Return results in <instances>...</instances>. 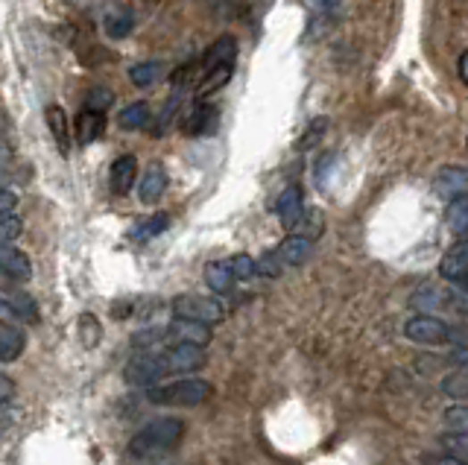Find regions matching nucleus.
Masks as SVG:
<instances>
[{
	"mask_svg": "<svg viewBox=\"0 0 468 465\" xmlns=\"http://www.w3.org/2000/svg\"><path fill=\"white\" fill-rule=\"evenodd\" d=\"M182 436H185L182 419H176V416L153 419L130 439V457L141 460V462L158 460V457H164V453L173 451L179 442H182Z\"/></svg>",
	"mask_w": 468,
	"mask_h": 465,
	"instance_id": "obj_1",
	"label": "nucleus"
},
{
	"mask_svg": "<svg viewBox=\"0 0 468 465\" xmlns=\"http://www.w3.org/2000/svg\"><path fill=\"white\" fill-rule=\"evenodd\" d=\"M214 395V386L202 378H182L173 380V384H162V386H150L146 389V401L150 404H162V407H199Z\"/></svg>",
	"mask_w": 468,
	"mask_h": 465,
	"instance_id": "obj_2",
	"label": "nucleus"
},
{
	"mask_svg": "<svg viewBox=\"0 0 468 465\" xmlns=\"http://www.w3.org/2000/svg\"><path fill=\"white\" fill-rule=\"evenodd\" d=\"M176 320H194V322H205V325H220L226 320V308L211 299V295H196V293H185L176 295L173 304H170Z\"/></svg>",
	"mask_w": 468,
	"mask_h": 465,
	"instance_id": "obj_3",
	"label": "nucleus"
},
{
	"mask_svg": "<svg viewBox=\"0 0 468 465\" xmlns=\"http://www.w3.org/2000/svg\"><path fill=\"white\" fill-rule=\"evenodd\" d=\"M167 375H170V372H167V363H164L162 352H153V348H146V352L135 354L132 361L126 363V369H123L126 384L144 386V389L155 386L158 380H164Z\"/></svg>",
	"mask_w": 468,
	"mask_h": 465,
	"instance_id": "obj_4",
	"label": "nucleus"
},
{
	"mask_svg": "<svg viewBox=\"0 0 468 465\" xmlns=\"http://www.w3.org/2000/svg\"><path fill=\"white\" fill-rule=\"evenodd\" d=\"M404 336L419 345H445L451 343V325L433 313H419L404 325Z\"/></svg>",
	"mask_w": 468,
	"mask_h": 465,
	"instance_id": "obj_5",
	"label": "nucleus"
},
{
	"mask_svg": "<svg viewBox=\"0 0 468 465\" xmlns=\"http://www.w3.org/2000/svg\"><path fill=\"white\" fill-rule=\"evenodd\" d=\"M164 363H167V372L170 375H188V372H199L202 366L208 363L205 357V348L194 345V343H173L167 345L164 352Z\"/></svg>",
	"mask_w": 468,
	"mask_h": 465,
	"instance_id": "obj_6",
	"label": "nucleus"
},
{
	"mask_svg": "<svg viewBox=\"0 0 468 465\" xmlns=\"http://www.w3.org/2000/svg\"><path fill=\"white\" fill-rule=\"evenodd\" d=\"M220 126V112L217 105H211L205 100H196L182 118V129L190 138H205V135H214Z\"/></svg>",
	"mask_w": 468,
	"mask_h": 465,
	"instance_id": "obj_7",
	"label": "nucleus"
},
{
	"mask_svg": "<svg viewBox=\"0 0 468 465\" xmlns=\"http://www.w3.org/2000/svg\"><path fill=\"white\" fill-rule=\"evenodd\" d=\"M433 190H436V196L445 199V203H454V199L468 196V167H463V164L442 167L433 179Z\"/></svg>",
	"mask_w": 468,
	"mask_h": 465,
	"instance_id": "obj_8",
	"label": "nucleus"
},
{
	"mask_svg": "<svg viewBox=\"0 0 468 465\" xmlns=\"http://www.w3.org/2000/svg\"><path fill=\"white\" fill-rule=\"evenodd\" d=\"M211 325L205 322H194V320H173L164 328V340L167 343H194L205 348L211 343Z\"/></svg>",
	"mask_w": 468,
	"mask_h": 465,
	"instance_id": "obj_9",
	"label": "nucleus"
},
{
	"mask_svg": "<svg viewBox=\"0 0 468 465\" xmlns=\"http://www.w3.org/2000/svg\"><path fill=\"white\" fill-rule=\"evenodd\" d=\"M275 211H279V220L287 228H299V223L305 220V194L299 185H290L281 190L279 203H275Z\"/></svg>",
	"mask_w": 468,
	"mask_h": 465,
	"instance_id": "obj_10",
	"label": "nucleus"
},
{
	"mask_svg": "<svg viewBox=\"0 0 468 465\" xmlns=\"http://www.w3.org/2000/svg\"><path fill=\"white\" fill-rule=\"evenodd\" d=\"M311 252H313V240L305 235H290L275 246V255H279L284 267H302V263H307V258H311Z\"/></svg>",
	"mask_w": 468,
	"mask_h": 465,
	"instance_id": "obj_11",
	"label": "nucleus"
},
{
	"mask_svg": "<svg viewBox=\"0 0 468 465\" xmlns=\"http://www.w3.org/2000/svg\"><path fill=\"white\" fill-rule=\"evenodd\" d=\"M439 276L451 284L463 281L468 276V240H460L456 246L445 252L442 261H439Z\"/></svg>",
	"mask_w": 468,
	"mask_h": 465,
	"instance_id": "obj_12",
	"label": "nucleus"
},
{
	"mask_svg": "<svg viewBox=\"0 0 468 465\" xmlns=\"http://www.w3.org/2000/svg\"><path fill=\"white\" fill-rule=\"evenodd\" d=\"M109 179H112V190H114L117 196L130 194L132 185H135V179H138V158H135V155H121V158H114Z\"/></svg>",
	"mask_w": 468,
	"mask_h": 465,
	"instance_id": "obj_13",
	"label": "nucleus"
},
{
	"mask_svg": "<svg viewBox=\"0 0 468 465\" xmlns=\"http://www.w3.org/2000/svg\"><path fill=\"white\" fill-rule=\"evenodd\" d=\"M234 56H238V41L231 36H220L214 45L205 50L202 56V71H214L220 65H234Z\"/></svg>",
	"mask_w": 468,
	"mask_h": 465,
	"instance_id": "obj_14",
	"label": "nucleus"
},
{
	"mask_svg": "<svg viewBox=\"0 0 468 465\" xmlns=\"http://www.w3.org/2000/svg\"><path fill=\"white\" fill-rule=\"evenodd\" d=\"M45 120H47V129L53 132V138H56V146H59V153L62 155H68L71 153V126H68V114L62 105H47V112H45Z\"/></svg>",
	"mask_w": 468,
	"mask_h": 465,
	"instance_id": "obj_15",
	"label": "nucleus"
},
{
	"mask_svg": "<svg viewBox=\"0 0 468 465\" xmlns=\"http://www.w3.org/2000/svg\"><path fill=\"white\" fill-rule=\"evenodd\" d=\"M105 132V112H94V109H82L77 114V141L79 144H91L103 138Z\"/></svg>",
	"mask_w": 468,
	"mask_h": 465,
	"instance_id": "obj_16",
	"label": "nucleus"
},
{
	"mask_svg": "<svg viewBox=\"0 0 468 465\" xmlns=\"http://www.w3.org/2000/svg\"><path fill=\"white\" fill-rule=\"evenodd\" d=\"M164 187H167V170L162 164H150L141 176V185H138V196H141V203H155L164 194Z\"/></svg>",
	"mask_w": 468,
	"mask_h": 465,
	"instance_id": "obj_17",
	"label": "nucleus"
},
{
	"mask_svg": "<svg viewBox=\"0 0 468 465\" xmlns=\"http://www.w3.org/2000/svg\"><path fill=\"white\" fill-rule=\"evenodd\" d=\"M0 267H4L15 281H29V278H33V263H29V258L21 249L0 246Z\"/></svg>",
	"mask_w": 468,
	"mask_h": 465,
	"instance_id": "obj_18",
	"label": "nucleus"
},
{
	"mask_svg": "<svg viewBox=\"0 0 468 465\" xmlns=\"http://www.w3.org/2000/svg\"><path fill=\"white\" fill-rule=\"evenodd\" d=\"M234 270H231V263L229 261H211L208 267H205V284L211 290H214L217 295H226L231 293L234 287Z\"/></svg>",
	"mask_w": 468,
	"mask_h": 465,
	"instance_id": "obj_19",
	"label": "nucleus"
},
{
	"mask_svg": "<svg viewBox=\"0 0 468 465\" xmlns=\"http://www.w3.org/2000/svg\"><path fill=\"white\" fill-rule=\"evenodd\" d=\"M24 334L15 325H0V363H13L24 354Z\"/></svg>",
	"mask_w": 468,
	"mask_h": 465,
	"instance_id": "obj_20",
	"label": "nucleus"
},
{
	"mask_svg": "<svg viewBox=\"0 0 468 465\" xmlns=\"http://www.w3.org/2000/svg\"><path fill=\"white\" fill-rule=\"evenodd\" d=\"M410 304L416 311H422V313H433L439 308H451V295H445V293H439V290L428 284V287H419L416 293H413Z\"/></svg>",
	"mask_w": 468,
	"mask_h": 465,
	"instance_id": "obj_21",
	"label": "nucleus"
},
{
	"mask_svg": "<svg viewBox=\"0 0 468 465\" xmlns=\"http://www.w3.org/2000/svg\"><path fill=\"white\" fill-rule=\"evenodd\" d=\"M132 27H135V15L130 6H117L105 15V33L112 38H126L132 33Z\"/></svg>",
	"mask_w": 468,
	"mask_h": 465,
	"instance_id": "obj_22",
	"label": "nucleus"
},
{
	"mask_svg": "<svg viewBox=\"0 0 468 465\" xmlns=\"http://www.w3.org/2000/svg\"><path fill=\"white\" fill-rule=\"evenodd\" d=\"M231 73H234V65H220L214 71H205V77H202L196 86V100H205L214 91H220L231 79Z\"/></svg>",
	"mask_w": 468,
	"mask_h": 465,
	"instance_id": "obj_23",
	"label": "nucleus"
},
{
	"mask_svg": "<svg viewBox=\"0 0 468 465\" xmlns=\"http://www.w3.org/2000/svg\"><path fill=\"white\" fill-rule=\"evenodd\" d=\"M153 118V109H150V103H132V105H126V109L117 114V123H121V129H144L146 123H150Z\"/></svg>",
	"mask_w": 468,
	"mask_h": 465,
	"instance_id": "obj_24",
	"label": "nucleus"
},
{
	"mask_svg": "<svg viewBox=\"0 0 468 465\" xmlns=\"http://www.w3.org/2000/svg\"><path fill=\"white\" fill-rule=\"evenodd\" d=\"M445 223L454 231L456 237H465L468 235V196H460L448 203V214H445Z\"/></svg>",
	"mask_w": 468,
	"mask_h": 465,
	"instance_id": "obj_25",
	"label": "nucleus"
},
{
	"mask_svg": "<svg viewBox=\"0 0 468 465\" xmlns=\"http://www.w3.org/2000/svg\"><path fill=\"white\" fill-rule=\"evenodd\" d=\"M9 299V304L15 308L18 313V320H24V322H38V308H36V302H33V295H27V293H21V290H0Z\"/></svg>",
	"mask_w": 468,
	"mask_h": 465,
	"instance_id": "obj_26",
	"label": "nucleus"
},
{
	"mask_svg": "<svg viewBox=\"0 0 468 465\" xmlns=\"http://www.w3.org/2000/svg\"><path fill=\"white\" fill-rule=\"evenodd\" d=\"M170 226V217L167 214H153L150 220H144V223H138L132 231H130V237L132 240H153V237H158L162 231Z\"/></svg>",
	"mask_w": 468,
	"mask_h": 465,
	"instance_id": "obj_27",
	"label": "nucleus"
},
{
	"mask_svg": "<svg viewBox=\"0 0 468 465\" xmlns=\"http://www.w3.org/2000/svg\"><path fill=\"white\" fill-rule=\"evenodd\" d=\"M158 77H162V65H158V62H138V65L130 71L132 86H138V88L153 86Z\"/></svg>",
	"mask_w": 468,
	"mask_h": 465,
	"instance_id": "obj_28",
	"label": "nucleus"
},
{
	"mask_svg": "<svg viewBox=\"0 0 468 465\" xmlns=\"http://www.w3.org/2000/svg\"><path fill=\"white\" fill-rule=\"evenodd\" d=\"M328 126H331V120H328V118H316V120H311V126H307V129H305V135L299 138V144H296V150L305 153V150H311V146H316L319 141L325 138Z\"/></svg>",
	"mask_w": 468,
	"mask_h": 465,
	"instance_id": "obj_29",
	"label": "nucleus"
},
{
	"mask_svg": "<svg viewBox=\"0 0 468 465\" xmlns=\"http://www.w3.org/2000/svg\"><path fill=\"white\" fill-rule=\"evenodd\" d=\"M442 393L451 398H468V369H460L442 380Z\"/></svg>",
	"mask_w": 468,
	"mask_h": 465,
	"instance_id": "obj_30",
	"label": "nucleus"
},
{
	"mask_svg": "<svg viewBox=\"0 0 468 465\" xmlns=\"http://www.w3.org/2000/svg\"><path fill=\"white\" fill-rule=\"evenodd\" d=\"M79 336H82V345L85 348H91V345H97L100 343V322H97V316H91V313H82L79 316Z\"/></svg>",
	"mask_w": 468,
	"mask_h": 465,
	"instance_id": "obj_31",
	"label": "nucleus"
},
{
	"mask_svg": "<svg viewBox=\"0 0 468 465\" xmlns=\"http://www.w3.org/2000/svg\"><path fill=\"white\" fill-rule=\"evenodd\" d=\"M229 263H231L234 278L238 281H249V278L258 276V261L249 258V255H234V258H229Z\"/></svg>",
	"mask_w": 468,
	"mask_h": 465,
	"instance_id": "obj_32",
	"label": "nucleus"
},
{
	"mask_svg": "<svg viewBox=\"0 0 468 465\" xmlns=\"http://www.w3.org/2000/svg\"><path fill=\"white\" fill-rule=\"evenodd\" d=\"M439 442H442L445 451H448V453H454V457H460V460L468 462V433L451 430V433H445V436H442Z\"/></svg>",
	"mask_w": 468,
	"mask_h": 465,
	"instance_id": "obj_33",
	"label": "nucleus"
},
{
	"mask_svg": "<svg viewBox=\"0 0 468 465\" xmlns=\"http://www.w3.org/2000/svg\"><path fill=\"white\" fill-rule=\"evenodd\" d=\"M112 103H114V94L109 88H100V86H94L88 94H85V109H94V112H105V109H112Z\"/></svg>",
	"mask_w": 468,
	"mask_h": 465,
	"instance_id": "obj_34",
	"label": "nucleus"
},
{
	"mask_svg": "<svg viewBox=\"0 0 468 465\" xmlns=\"http://www.w3.org/2000/svg\"><path fill=\"white\" fill-rule=\"evenodd\" d=\"M21 231H24V223L18 217H0V246H9L13 240H18Z\"/></svg>",
	"mask_w": 468,
	"mask_h": 465,
	"instance_id": "obj_35",
	"label": "nucleus"
},
{
	"mask_svg": "<svg viewBox=\"0 0 468 465\" xmlns=\"http://www.w3.org/2000/svg\"><path fill=\"white\" fill-rule=\"evenodd\" d=\"M445 425H448L451 430H456V433H468V407H463V404H456V407H448L445 410Z\"/></svg>",
	"mask_w": 468,
	"mask_h": 465,
	"instance_id": "obj_36",
	"label": "nucleus"
},
{
	"mask_svg": "<svg viewBox=\"0 0 468 465\" xmlns=\"http://www.w3.org/2000/svg\"><path fill=\"white\" fill-rule=\"evenodd\" d=\"M258 272H261V276H267V278H279L284 272V263L279 261V255H275V249L267 252V255L258 261Z\"/></svg>",
	"mask_w": 468,
	"mask_h": 465,
	"instance_id": "obj_37",
	"label": "nucleus"
},
{
	"mask_svg": "<svg viewBox=\"0 0 468 465\" xmlns=\"http://www.w3.org/2000/svg\"><path fill=\"white\" fill-rule=\"evenodd\" d=\"M18 205V196L13 194V190H6V187H0V217H6V214H13Z\"/></svg>",
	"mask_w": 468,
	"mask_h": 465,
	"instance_id": "obj_38",
	"label": "nucleus"
},
{
	"mask_svg": "<svg viewBox=\"0 0 468 465\" xmlns=\"http://www.w3.org/2000/svg\"><path fill=\"white\" fill-rule=\"evenodd\" d=\"M13 322H18V313L13 304H9L6 295L0 293V325H13Z\"/></svg>",
	"mask_w": 468,
	"mask_h": 465,
	"instance_id": "obj_39",
	"label": "nucleus"
},
{
	"mask_svg": "<svg viewBox=\"0 0 468 465\" xmlns=\"http://www.w3.org/2000/svg\"><path fill=\"white\" fill-rule=\"evenodd\" d=\"M451 308H456L463 316H468V287H456L451 293Z\"/></svg>",
	"mask_w": 468,
	"mask_h": 465,
	"instance_id": "obj_40",
	"label": "nucleus"
},
{
	"mask_svg": "<svg viewBox=\"0 0 468 465\" xmlns=\"http://www.w3.org/2000/svg\"><path fill=\"white\" fill-rule=\"evenodd\" d=\"M334 164H337V155H334V153H325V155H322V162H319V167H316V179H319V185H325L328 167H334Z\"/></svg>",
	"mask_w": 468,
	"mask_h": 465,
	"instance_id": "obj_41",
	"label": "nucleus"
},
{
	"mask_svg": "<svg viewBox=\"0 0 468 465\" xmlns=\"http://www.w3.org/2000/svg\"><path fill=\"white\" fill-rule=\"evenodd\" d=\"M15 398V384L6 375H0V404H9Z\"/></svg>",
	"mask_w": 468,
	"mask_h": 465,
	"instance_id": "obj_42",
	"label": "nucleus"
},
{
	"mask_svg": "<svg viewBox=\"0 0 468 465\" xmlns=\"http://www.w3.org/2000/svg\"><path fill=\"white\" fill-rule=\"evenodd\" d=\"M448 361L454 366H460V369H468V345H456L454 352L448 354Z\"/></svg>",
	"mask_w": 468,
	"mask_h": 465,
	"instance_id": "obj_43",
	"label": "nucleus"
},
{
	"mask_svg": "<svg viewBox=\"0 0 468 465\" xmlns=\"http://www.w3.org/2000/svg\"><path fill=\"white\" fill-rule=\"evenodd\" d=\"M428 465H468L465 460H460V457H454V453H448L445 451L442 457H428Z\"/></svg>",
	"mask_w": 468,
	"mask_h": 465,
	"instance_id": "obj_44",
	"label": "nucleus"
},
{
	"mask_svg": "<svg viewBox=\"0 0 468 465\" xmlns=\"http://www.w3.org/2000/svg\"><path fill=\"white\" fill-rule=\"evenodd\" d=\"M316 12H331V9H337L339 6V0H307Z\"/></svg>",
	"mask_w": 468,
	"mask_h": 465,
	"instance_id": "obj_45",
	"label": "nucleus"
},
{
	"mask_svg": "<svg viewBox=\"0 0 468 465\" xmlns=\"http://www.w3.org/2000/svg\"><path fill=\"white\" fill-rule=\"evenodd\" d=\"M460 79L468 86V50L460 56Z\"/></svg>",
	"mask_w": 468,
	"mask_h": 465,
	"instance_id": "obj_46",
	"label": "nucleus"
},
{
	"mask_svg": "<svg viewBox=\"0 0 468 465\" xmlns=\"http://www.w3.org/2000/svg\"><path fill=\"white\" fill-rule=\"evenodd\" d=\"M13 281H15V278L9 276V272H6L4 267H0V290H6V287H9V284H13Z\"/></svg>",
	"mask_w": 468,
	"mask_h": 465,
	"instance_id": "obj_47",
	"label": "nucleus"
},
{
	"mask_svg": "<svg viewBox=\"0 0 468 465\" xmlns=\"http://www.w3.org/2000/svg\"><path fill=\"white\" fill-rule=\"evenodd\" d=\"M0 187H6V173L0 170Z\"/></svg>",
	"mask_w": 468,
	"mask_h": 465,
	"instance_id": "obj_48",
	"label": "nucleus"
},
{
	"mask_svg": "<svg viewBox=\"0 0 468 465\" xmlns=\"http://www.w3.org/2000/svg\"><path fill=\"white\" fill-rule=\"evenodd\" d=\"M4 158H6V146L0 144V162H4Z\"/></svg>",
	"mask_w": 468,
	"mask_h": 465,
	"instance_id": "obj_49",
	"label": "nucleus"
}]
</instances>
